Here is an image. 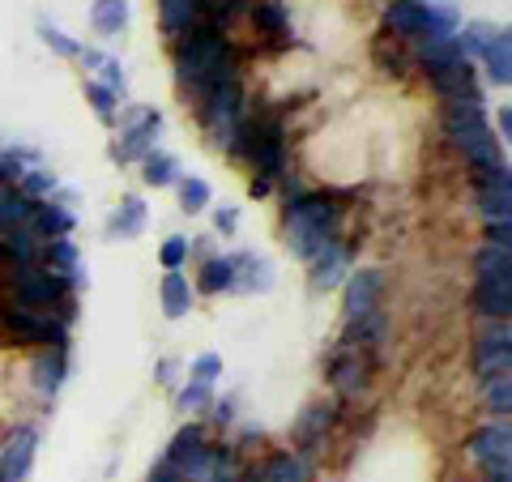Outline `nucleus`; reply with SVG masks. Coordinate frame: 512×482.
Returning <instances> with one entry per match:
<instances>
[{
    "label": "nucleus",
    "instance_id": "nucleus-39",
    "mask_svg": "<svg viewBox=\"0 0 512 482\" xmlns=\"http://www.w3.org/2000/svg\"><path fill=\"white\" fill-rule=\"evenodd\" d=\"M363 363L355 355H342V359H333V380H338V389L342 393H359L363 389Z\"/></svg>",
    "mask_w": 512,
    "mask_h": 482
},
{
    "label": "nucleus",
    "instance_id": "nucleus-36",
    "mask_svg": "<svg viewBox=\"0 0 512 482\" xmlns=\"http://www.w3.org/2000/svg\"><path fill=\"white\" fill-rule=\"evenodd\" d=\"M210 201H214L210 184H205L201 175H184V180H180V205H184V210L188 214H201Z\"/></svg>",
    "mask_w": 512,
    "mask_h": 482
},
{
    "label": "nucleus",
    "instance_id": "nucleus-1",
    "mask_svg": "<svg viewBox=\"0 0 512 482\" xmlns=\"http://www.w3.org/2000/svg\"><path fill=\"white\" fill-rule=\"evenodd\" d=\"M175 69H180V82L192 94H205L218 82H235V60H231V43L222 39L218 22L192 26L180 52H175Z\"/></svg>",
    "mask_w": 512,
    "mask_h": 482
},
{
    "label": "nucleus",
    "instance_id": "nucleus-9",
    "mask_svg": "<svg viewBox=\"0 0 512 482\" xmlns=\"http://www.w3.org/2000/svg\"><path fill=\"white\" fill-rule=\"evenodd\" d=\"M380 291H384V273L380 269H359L350 273L346 282V316L350 320H363L380 308Z\"/></svg>",
    "mask_w": 512,
    "mask_h": 482
},
{
    "label": "nucleus",
    "instance_id": "nucleus-43",
    "mask_svg": "<svg viewBox=\"0 0 512 482\" xmlns=\"http://www.w3.org/2000/svg\"><path fill=\"white\" fill-rule=\"evenodd\" d=\"M175 401H180V410H184V414H201L205 406H210V384L192 380V384H184L180 397H175Z\"/></svg>",
    "mask_w": 512,
    "mask_h": 482
},
{
    "label": "nucleus",
    "instance_id": "nucleus-2",
    "mask_svg": "<svg viewBox=\"0 0 512 482\" xmlns=\"http://www.w3.org/2000/svg\"><path fill=\"white\" fill-rule=\"evenodd\" d=\"M286 235H291V248L312 265L329 244H338V210H333V201L316 197V192L291 197L286 201Z\"/></svg>",
    "mask_w": 512,
    "mask_h": 482
},
{
    "label": "nucleus",
    "instance_id": "nucleus-6",
    "mask_svg": "<svg viewBox=\"0 0 512 482\" xmlns=\"http://www.w3.org/2000/svg\"><path fill=\"white\" fill-rule=\"evenodd\" d=\"M158 128H163V111H133V120L120 128V146L111 150V158H116V163H137V158H146L154 150Z\"/></svg>",
    "mask_w": 512,
    "mask_h": 482
},
{
    "label": "nucleus",
    "instance_id": "nucleus-17",
    "mask_svg": "<svg viewBox=\"0 0 512 482\" xmlns=\"http://www.w3.org/2000/svg\"><path fill=\"white\" fill-rule=\"evenodd\" d=\"M47 269L60 273V278L69 282L73 291H77V286H86V273H82V261H77V248L69 244V235L47 244Z\"/></svg>",
    "mask_w": 512,
    "mask_h": 482
},
{
    "label": "nucleus",
    "instance_id": "nucleus-15",
    "mask_svg": "<svg viewBox=\"0 0 512 482\" xmlns=\"http://www.w3.org/2000/svg\"><path fill=\"white\" fill-rule=\"evenodd\" d=\"M474 269H478V286H500V291H512V252L504 248H483L474 256Z\"/></svg>",
    "mask_w": 512,
    "mask_h": 482
},
{
    "label": "nucleus",
    "instance_id": "nucleus-34",
    "mask_svg": "<svg viewBox=\"0 0 512 482\" xmlns=\"http://www.w3.org/2000/svg\"><path fill=\"white\" fill-rule=\"evenodd\" d=\"M141 163H146V184H154V188H167V184L180 180V163L163 150H150Z\"/></svg>",
    "mask_w": 512,
    "mask_h": 482
},
{
    "label": "nucleus",
    "instance_id": "nucleus-14",
    "mask_svg": "<svg viewBox=\"0 0 512 482\" xmlns=\"http://www.w3.org/2000/svg\"><path fill=\"white\" fill-rule=\"evenodd\" d=\"M508 363H512V337H508V329H495V333H487V337H478V346H474V367H478V376L508 372Z\"/></svg>",
    "mask_w": 512,
    "mask_h": 482
},
{
    "label": "nucleus",
    "instance_id": "nucleus-19",
    "mask_svg": "<svg viewBox=\"0 0 512 482\" xmlns=\"http://www.w3.org/2000/svg\"><path fill=\"white\" fill-rule=\"evenodd\" d=\"M478 60L487 64V77L495 86H508L512 82V39H508V30H495V39L483 47Z\"/></svg>",
    "mask_w": 512,
    "mask_h": 482
},
{
    "label": "nucleus",
    "instance_id": "nucleus-45",
    "mask_svg": "<svg viewBox=\"0 0 512 482\" xmlns=\"http://www.w3.org/2000/svg\"><path fill=\"white\" fill-rule=\"evenodd\" d=\"M188 252H192V244H188V239H184V235H171L167 244L158 248V261H163L167 269H180V265L188 261Z\"/></svg>",
    "mask_w": 512,
    "mask_h": 482
},
{
    "label": "nucleus",
    "instance_id": "nucleus-41",
    "mask_svg": "<svg viewBox=\"0 0 512 482\" xmlns=\"http://www.w3.org/2000/svg\"><path fill=\"white\" fill-rule=\"evenodd\" d=\"M201 444H205V431H201L197 423H188V427L180 431V436H175V440H171V448H167V457H163V461H171V465H180V461H184L188 453H197V448H201Z\"/></svg>",
    "mask_w": 512,
    "mask_h": 482
},
{
    "label": "nucleus",
    "instance_id": "nucleus-11",
    "mask_svg": "<svg viewBox=\"0 0 512 482\" xmlns=\"http://www.w3.org/2000/svg\"><path fill=\"white\" fill-rule=\"evenodd\" d=\"M431 86L440 90L444 103H483L478 82H474V60H461V64H453V69H444V73H431Z\"/></svg>",
    "mask_w": 512,
    "mask_h": 482
},
{
    "label": "nucleus",
    "instance_id": "nucleus-33",
    "mask_svg": "<svg viewBox=\"0 0 512 482\" xmlns=\"http://www.w3.org/2000/svg\"><path fill=\"white\" fill-rule=\"evenodd\" d=\"M141 227H146V201H141V197H124L120 214L111 218V235L133 239V235H141Z\"/></svg>",
    "mask_w": 512,
    "mask_h": 482
},
{
    "label": "nucleus",
    "instance_id": "nucleus-53",
    "mask_svg": "<svg viewBox=\"0 0 512 482\" xmlns=\"http://www.w3.org/2000/svg\"><path fill=\"white\" fill-rule=\"evenodd\" d=\"M0 231H5V188H0Z\"/></svg>",
    "mask_w": 512,
    "mask_h": 482
},
{
    "label": "nucleus",
    "instance_id": "nucleus-3",
    "mask_svg": "<svg viewBox=\"0 0 512 482\" xmlns=\"http://www.w3.org/2000/svg\"><path fill=\"white\" fill-rule=\"evenodd\" d=\"M444 137L461 150L470 171L500 163V150H495V133L483 116V103H444Z\"/></svg>",
    "mask_w": 512,
    "mask_h": 482
},
{
    "label": "nucleus",
    "instance_id": "nucleus-38",
    "mask_svg": "<svg viewBox=\"0 0 512 482\" xmlns=\"http://www.w3.org/2000/svg\"><path fill=\"white\" fill-rule=\"evenodd\" d=\"M478 205L491 222H512V192L508 188H483L478 192Z\"/></svg>",
    "mask_w": 512,
    "mask_h": 482
},
{
    "label": "nucleus",
    "instance_id": "nucleus-29",
    "mask_svg": "<svg viewBox=\"0 0 512 482\" xmlns=\"http://www.w3.org/2000/svg\"><path fill=\"white\" fill-rule=\"evenodd\" d=\"M201 291L205 295L235 291V265H231V256H214V261L201 265Z\"/></svg>",
    "mask_w": 512,
    "mask_h": 482
},
{
    "label": "nucleus",
    "instance_id": "nucleus-32",
    "mask_svg": "<svg viewBox=\"0 0 512 482\" xmlns=\"http://www.w3.org/2000/svg\"><path fill=\"white\" fill-rule=\"evenodd\" d=\"M474 308H478V316H487V320H508L512 316V291H500V286H478Z\"/></svg>",
    "mask_w": 512,
    "mask_h": 482
},
{
    "label": "nucleus",
    "instance_id": "nucleus-10",
    "mask_svg": "<svg viewBox=\"0 0 512 482\" xmlns=\"http://www.w3.org/2000/svg\"><path fill=\"white\" fill-rule=\"evenodd\" d=\"M508 448H512L508 423H487V427H478L470 436V457L483 465V470H491V465H508V457H512Z\"/></svg>",
    "mask_w": 512,
    "mask_h": 482
},
{
    "label": "nucleus",
    "instance_id": "nucleus-25",
    "mask_svg": "<svg viewBox=\"0 0 512 482\" xmlns=\"http://www.w3.org/2000/svg\"><path fill=\"white\" fill-rule=\"evenodd\" d=\"M90 26L99 30L103 39L124 35V26H128V0H94V9H90Z\"/></svg>",
    "mask_w": 512,
    "mask_h": 482
},
{
    "label": "nucleus",
    "instance_id": "nucleus-27",
    "mask_svg": "<svg viewBox=\"0 0 512 482\" xmlns=\"http://www.w3.org/2000/svg\"><path fill=\"white\" fill-rule=\"evenodd\" d=\"M158 9H163V26L171 35H188V30L197 26V13H201L197 0H158Z\"/></svg>",
    "mask_w": 512,
    "mask_h": 482
},
{
    "label": "nucleus",
    "instance_id": "nucleus-47",
    "mask_svg": "<svg viewBox=\"0 0 512 482\" xmlns=\"http://www.w3.org/2000/svg\"><path fill=\"white\" fill-rule=\"evenodd\" d=\"M222 376V359L218 355H201L197 363H192V380H201V384H214Z\"/></svg>",
    "mask_w": 512,
    "mask_h": 482
},
{
    "label": "nucleus",
    "instance_id": "nucleus-49",
    "mask_svg": "<svg viewBox=\"0 0 512 482\" xmlns=\"http://www.w3.org/2000/svg\"><path fill=\"white\" fill-rule=\"evenodd\" d=\"M214 227H218L222 235H235V227H239L235 205H222V210H214Z\"/></svg>",
    "mask_w": 512,
    "mask_h": 482
},
{
    "label": "nucleus",
    "instance_id": "nucleus-21",
    "mask_svg": "<svg viewBox=\"0 0 512 482\" xmlns=\"http://www.w3.org/2000/svg\"><path fill=\"white\" fill-rule=\"evenodd\" d=\"M329 427H333V406H312L299 419V427H295V444L303 448V453H316V448L325 444V431Z\"/></svg>",
    "mask_w": 512,
    "mask_h": 482
},
{
    "label": "nucleus",
    "instance_id": "nucleus-7",
    "mask_svg": "<svg viewBox=\"0 0 512 482\" xmlns=\"http://www.w3.org/2000/svg\"><path fill=\"white\" fill-rule=\"evenodd\" d=\"M5 329L18 337V342H39V346H69V333H64V320L56 325L52 312H30V308H13L5 312Z\"/></svg>",
    "mask_w": 512,
    "mask_h": 482
},
{
    "label": "nucleus",
    "instance_id": "nucleus-5",
    "mask_svg": "<svg viewBox=\"0 0 512 482\" xmlns=\"http://www.w3.org/2000/svg\"><path fill=\"white\" fill-rule=\"evenodd\" d=\"M13 295H18V308L30 312H52L64 299V278L52 269H18L13 278Z\"/></svg>",
    "mask_w": 512,
    "mask_h": 482
},
{
    "label": "nucleus",
    "instance_id": "nucleus-51",
    "mask_svg": "<svg viewBox=\"0 0 512 482\" xmlns=\"http://www.w3.org/2000/svg\"><path fill=\"white\" fill-rule=\"evenodd\" d=\"M500 137H504V141L512 137V111H508V107H500Z\"/></svg>",
    "mask_w": 512,
    "mask_h": 482
},
{
    "label": "nucleus",
    "instance_id": "nucleus-40",
    "mask_svg": "<svg viewBox=\"0 0 512 482\" xmlns=\"http://www.w3.org/2000/svg\"><path fill=\"white\" fill-rule=\"evenodd\" d=\"M39 39L52 47L56 56H64V60H77V56H82V43L69 39V35H64L60 26H52V22H39Z\"/></svg>",
    "mask_w": 512,
    "mask_h": 482
},
{
    "label": "nucleus",
    "instance_id": "nucleus-37",
    "mask_svg": "<svg viewBox=\"0 0 512 482\" xmlns=\"http://www.w3.org/2000/svg\"><path fill=\"white\" fill-rule=\"evenodd\" d=\"M56 184H60V180H56L52 171H43V167H30V171L22 175V184H18V188H22V197H26V201H35V205H39L43 197H52V192H56Z\"/></svg>",
    "mask_w": 512,
    "mask_h": 482
},
{
    "label": "nucleus",
    "instance_id": "nucleus-31",
    "mask_svg": "<svg viewBox=\"0 0 512 482\" xmlns=\"http://www.w3.org/2000/svg\"><path fill=\"white\" fill-rule=\"evenodd\" d=\"M261 482H312V474H308V461H303L299 453H278L265 465Z\"/></svg>",
    "mask_w": 512,
    "mask_h": 482
},
{
    "label": "nucleus",
    "instance_id": "nucleus-48",
    "mask_svg": "<svg viewBox=\"0 0 512 482\" xmlns=\"http://www.w3.org/2000/svg\"><path fill=\"white\" fill-rule=\"evenodd\" d=\"M487 244L512 252V227H508V222H491V227H487Z\"/></svg>",
    "mask_w": 512,
    "mask_h": 482
},
{
    "label": "nucleus",
    "instance_id": "nucleus-35",
    "mask_svg": "<svg viewBox=\"0 0 512 482\" xmlns=\"http://www.w3.org/2000/svg\"><path fill=\"white\" fill-rule=\"evenodd\" d=\"M483 397H487V406H491L495 414H508V410H512V380H508V372L483 376Z\"/></svg>",
    "mask_w": 512,
    "mask_h": 482
},
{
    "label": "nucleus",
    "instance_id": "nucleus-16",
    "mask_svg": "<svg viewBox=\"0 0 512 482\" xmlns=\"http://www.w3.org/2000/svg\"><path fill=\"white\" fill-rule=\"evenodd\" d=\"M419 60L427 73H444L466 56H461V47H457V35H427V39H419Z\"/></svg>",
    "mask_w": 512,
    "mask_h": 482
},
{
    "label": "nucleus",
    "instance_id": "nucleus-55",
    "mask_svg": "<svg viewBox=\"0 0 512 482\" xmlns=\"http://www.w3.org/2000/svg\"><path fill=\"white\" fill-rule=\"evenodd\" d=\"M244 482H248V478H244Z\"/></svg>",
    "mask_w": 512,
    "mask_h": 482
},
{
    "label": "nucleus",
    "instance_id": "nucleus-26",
    "mask_svg": "<svg viewBox=\"0 0 512 482\" xmlns=\"http://www.w3.org/2000/svg\"><path fill=\"white\" fill-rule=\"evenodd\" d=\"M205 482H244V470H239L235 448H227V444H210V461H205Z\"/></svg>",
    "mask_w": 512,
    "mask_h": 482
},
{
    "label": "nucleus",
    "instance_id": "nucleus-22",
    "mask_svg": "<svg viewBox=\"0 0 512 482\" xmlns=\"http://www.w3.org/2000/svg\"><path fill=\"white\" fill-rule=\"evenodd\" d=\"M30 227H35V235H43V239H64L73 231V214L56 201H39L35 214H30Z\"/></svg>",
    "mask_w": 512,
    "mask_h": 482
},
{
    "label": "nucleus",
    "instance_id": "nucleus-20",
    "mask_svg": "<svg viewBox=\"0 0 512 482\" xmlns=\"http://www.w3.org/2000/svg\"><path fill=\"white\" fill-rule=\"evenodd\" d=\"M350 269V256L342 244H329L325 252L312 261V286L316 291H329V286H338L342 282V273Z\"/></svg>",
    "mask_w": 512,
    "mask_h": 482
},
{
    "label": "nucleus",
    "instance_id": "nucleus-30",
    "mask_svg": "<svg viewBox=\"0 0 512 482\" xmlns=\"http://www.w3.org/2000/svg\"><path fill=\"white\" fill-rule=\"evenodd\" d=\"M35 163H39V150H30V146L0 150V184H22V175Z\"/></svg>",
    "mask_w": 512,
    "mask_h": 482
},
{
    "label": "nucleus",
    "instance_id": "nucleus-44",
    "mask_svg": "<svg viewBox=\"0 0 512 482\" xmlns=\"http://www.w3.org/2000/svg\"><path fill=\"white\" fill-rule=\"evenodd\" d=\"M99 73H103V82L99 86H107L116 99H124L128 94V77H124V69H120V60H111V56H103V64H99Z\"/></svg>",
    "mask_w": 512,
    "mask_h": 482
},
{
    "label": "nucleus",
    "instance_id": "nucleus-13",
    "mask_svg": "<svg viewBox=\"0 0 512 482\" xmlns=\"http://www.w3.org/2000/svg\"><path fill=\"white\" fill-rule=\"evenodd\" d=\"M252 22H256V30L269 39V43H291L295 35H291V13H286V5L282 0H252Z\"/></svg>",
    "mask_w": 512,
    "mask_h": 482
},
{
    "label": "nucleus",
    "instance_id": "nucleus-18",
    "mask_svg": "<svg viewBox=\"0 0 512 482\" xmlns=\"http://www.w3.org/2000/svg\"><path fill=\"white\" fill-rule=\"evenodd\" d=\"M0 256H5V261H13L18 269H35L43 252H39L35 231H30V227H13V231H5V244H0Z\"/></svg>",
    "mask_w": 512,
    "mask_h": 482
},
{
    "label": "nucleus",
    "instance_id": "nucleus-4",
    "mask_svg": "<svg viewBox=\"0 0 512 482\" xmlns=\"http://www.w3.org/2000/svg\"><path fill=\"white\" fill-rule=\"evenodd\" d=\"M201 120L210 128L214 146L239 150V137H244V90L235 82H218L201 94Z\"/></svg>",
    "mask_w": 512,
    "mask_h": 482
},
{
    "label": "nucleus",
    "instance_id": "nucleus-12",
    "mask_svg": "<svg viewBox=\"0 0 512 482\" xmlns=\"http://www.w3.org/2000/svg\"><path fill=\"white\" fill-rule=\"evenodd\" d=\"M384 22H389L393 35H402V39H427L431 35L427 0H393V5L384 9Z\"/></svg>",
    "mask_w": 512,
    "mask_h": 482
},
{
    "label": "nucleus",
    "instance_id": "nucleus-50",
    "mask_svg": "<svg viewBox=\"0 0 512 482\" xmlns=\"http://www.w3.org/2000/svg\"><path fill=\"white\" fill-rule=\"evenodd\" d=\"M269 188H274V184H269V180H261V175H256V180L248 184V192H252V197H269Z\"/></svg>",
    "mask_w": 512,
    "mask_h": 482
},
{
    "label": "nucleus",
    "instance_id": "nucleus-28",
    "mask_svg": "<svg viewBox=\"0 0 512 482\" xmlns=\"http://www.w3.org/2000/svg\"><path fill=\"white\" fill-rule=\"evenodd\" d=\"M235 265V291H269V265L256 256H231Z\"/></svg>",
    "mask_w": 512,
    "mask_h": 482
},
{
    "label": "nucleus",
    "instance_id": "nucleus-8",
    "mask_svg": "<svg viewBox=\"0 0 512 482\" xmlns=\"http://www.w3.org/2000/svg\"><path fill=\"white\" fill-rule=\"evenodd\" d=\"M35 448H39V431L35 427L9 431V440L0 444V478L22 482L30 474V465H35Z\"/></svg>",
    "mask_w": 512,
    "mask_h": 482
},
{
    "label": "nucleus",
    "instance_id": "nucleus-46",
    "mask_svg": "<svg viewBox=\"0 0 512 482\" xmlns=\"http://www.w3.org/2000/svg\"><path fill=\"white\" fill-rule=\"evenodd\" d=\"M201 9H210L218 22H231V18H239V13H248L252 9V0H197Z\"/></svg>",
    "mask_w": 512,
    "mask_h": 482
},
{
    "label": "nucleus",
    "instance_id": "nucleus-24",
    "mask_svg": "<svg viewBox=\"0 0 512 482\" xmlns=\"http://www.w3.org/2000/svg\"><path fill=\"white\" fill-rule=\"evenodd\" d=\"M192 299H197V291H192V282L184 278L180 269H167V278H163V312L171 320H180L192 312Z\"/></svg>",
    "mask_w": 512,
    "mask_h": 482
},
{
    "label": "nucleus",
    "instance_id": "nucleus-23",
    "mask_svg": "<svg viewBox=\"0 0 512 482\" xmlns=\"http://www.w3.org/2000/svg\"><path fill=\"white\" fill-rule=\"evenodd\" d=\"M64 346H52V350H43V355L35 359V389L39 397H56L60 393V384H64Z\"/></svg>",
    "mask_w": 512,
    "mask_h": 482
},
{
    "label": "nucleus",
    "instance_id": "nucleus-42",
    "mask_svg": "<svg viewBox=\"0 0 512 482\" xmlns=\"http://www.w3.org/2000/svg\"><path fill=\"white\" fill-rule=\"evenodd\" d=\"M86 99L94 103V111H99V120H103V124H116V120H120V111H116V103H120V99H116V94H111L107 86L86 82Z\"/></svg>",
    "mask_w": 512,
    "mask_h": 482
},
{
    "label": "nucleus",
    "instance_id": "nucleus-54",
    "mask_svg": "<svg viewBox=\"0 0 512 482\" xmlns=\"http://www.w3.org/2000/svg\"><path fill=\"white\" fill-rule=\"evenodd\" d=\"M0 482H9V478H0Z\"/></svg>",
    "mask_w": 512,
    "mask_h": 482
},
{
    "label": "nucleus",
    "instance_id": "nucleus-52",
    "mask_svg": "<svg viewBox=\"0 0 512 482\" xmlns=\"http://www.w3.org/2000/svg\"><path fill=\"white\" fill-rule=\"evenodd\" d=\"M214 419H218V423H231V419H235V414H231V401H218V406H214Z\"/></svg>",
    "mask_w": 512,
    "mask_h": 482
}]
</instances>
